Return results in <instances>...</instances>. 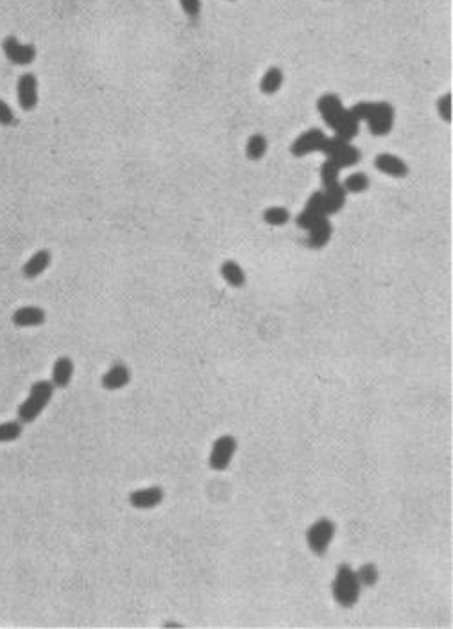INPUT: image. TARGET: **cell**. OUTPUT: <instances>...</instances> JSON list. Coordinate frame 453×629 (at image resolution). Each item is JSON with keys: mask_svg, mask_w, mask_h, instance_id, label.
Masks as SVG:
<instances>
[{"mask_svg": "<svg viewBox=\"0 0 453 629\" xmlns=\"http://www.w3.org/2000/svg\"><path fill=\"white\" fill-rule=\"evenodd\" d=\"M15 122V115L4 101H0V126H11Z\"/></svg>", "mask_w": 453, "mask_h": 629, "instance_id": "29", "label": "cell"}, {"mask_svg": "<svg viewBox=\"0 0 453 629\" xmlns=\"http://www.w3.org/2000/svg\"><path fill=\"white\" fill-rule=\"evenodd\" d=\"M18 103L24 110H33L38 104V81L33 74H24L22 78L18 79Z\"/></svg>", "mask_w": 453, "mask_h": 629, "instance_id": "9", "label": "cell"}, {"mask_svg": "<svg viewBox=\"0 0 453 629\" xmlns=\"http://www.w3.org/2000/svg\"><path fill=\"white\" fill-rule=\"evenodd\" d=\"M267 151V140L263 135H253L247 140L246 146V155L249 160H260Z\"/></svg>", "mask_w": 453, "mask_h": 629, "instance_id": "22", "label": "cell"}, {"mask_svg": "<svg viewBox=\"0 0 453 629\" xmlns=\"http://www.w3.org/2000/svg\"><path fill=\"white\" fill-rule=\"evenodd\" d=\"M317 110H319L323 121L335 131V137L348 140L357 135L358 131V121L353 117V113L350 110H346L342 106L341 99L337 95L328 94L323 95L317 103Z\"/></svg>", "mask_w": 453, "mask_h": 629, "instance_id": "1", "label": "cell"}, {"mask_svg": "<svg viewBox=\"0 0 453 629\" xmlns=\"http://www.w3.org/2000/svg\"><path fill=\"white\" fill-rule=\"evenodd\" d=\"M289 219H290L289 210L283 207H271L263 212V221L271 226H283L289 223Z\"/></svg>", "mask_w": 453, "mask_h": 629, "instance_id": "23", "label": "cell"}, {"mask_svg": "<svg viewBox=\"0 0 453 629\" xmlns=\"http://www.w3.org/2000/svg\"><path fill=\"white\" fill-rule=\"evenodd\" d=\"M220 275H222V278H224L231 287H235V289L244 287V284H246V273H244V269H242L235 260H226V262L220 266Z\"/></svg>", "mask_w": 453, "mask_h": 629, "instance_id": "19", "label": "cell"}, {"mask_svg": "<svg viewBox=\"0 0 453 629\" xmlns=\"http://www.w3.org/2000/svg\"><path fill=\"white\" fill-rule=\"evenodd\" d=\"M342 187L346 189V192H353V194H360L364 190L369 189V178L366 173H353L346 178V181L342 183Z\"/></svg>", "mask_w": 453, "mask_h": 629, "instance_id": "21", "label": "cell"}, {"mask_svg": "<svg viewBox=\"0 0 453 629\" xmlns=\"http://www.w3.org/2000/svg\"><path fill=\"white\" fill-rule=\"evenodd\" d=\"M51 260H52V257H51V251L48 250L36 251V253L33 255L29 260H27L26 266H24V269H22L24 276H26V278H36V276L42 275V273H44L48 266H51Z\"/></svg>", "mask_w": 453, "mask_h": 629, "instance_id": "18", "label": "cell"}, {"mask_svg": "<svg viewBox=\"0 0 453 629\" xmlns=\"http://www.w3.org/2000/svg\"><path fill=\"white\" fill-rule=\"evenodd\" d=\"M237 440L231 434H224L217 438L215 443L212 447V454H210V468L215 472H224L229 466L231 459H233L235 452H237Z\"/></svg>", "mask_w": 453, "mask_h": 629, "instance_id": "7", "label": "cell"}, {"mask_svg": "<svg viewBox=\"0 0 453 629\" xmlns=\"http://www.w3.org/2000/svg\"><path fill=\"white\" fill-rule=\"evenodd\" d=\"M13 323L20 328L27 327H39L45 323V312L39 307H22L15 311L13 314Z\"/></svg>", "mask_w": 453, "mask_h": 629, "instance_id": "15", "label": "cell"}, {"mask_svg": "<svg viewBox=\"0 0 453 629\" xmlns=\"http://www.w3.org/2000/svg\"><path fill=\"white\" fill-rule=\"evenodd\" d=\"M2 49H4V54L11 63L15 65H29L33 63L36 58V49L35 45L29 44H20L15 36H8L4 40V44H2Z\"/></svg>", "mask_w": 453, "mask_h": 629, "instance_id": "8", "label": "cell"}, {"mask_svg": "<svg viewBox=\"0 0 453 629\" xmlns=\"http://www.w3.org/2000/svg\"><path fill=\"white\" fill-rule=\"evenodd\" d=\"M362 586L358 583L357 572L348 563H341L337 567L335 579L332 583V595L337 604L342 608H353L360 599Z\"/></svg>", "mask_w": 453, "mask_h": 629, "instance_id": "3", "label": "cell"}, {"mask_svg": "<svg viewBox=\"0 0 453 629\" xmlns=\"http://www.w3.org/2000/svg\"><path fill=\"white\" fill-rule=\"evenodd\" d=\"M54 384L51 380H38L33 384L29 391V397L26 398L20 407H18V422L20 423H33L44 409L48 405V402L54 397Z\"/></svg>", "mask_w": 453, "mask_h": 629, "instance_id": "4", "label": "cell"}, {"mask_svg": "<svg viewBox=\"0 0 453 629\" xmlns=\"http://www.w3.org/2000/svg\"><path fill=\"white\" fill-rule=\"evenodd\" d=\"M163 490L160 486L143 488L130 495V504L136 509H152L163 502Z\"/></svg>", "mask_w": 453, "mask_h": 629, "instance_id": "11", "label": "cell"}, {"mask_svg": "<svg viewBox=\"0 0 453 629\" xmlns=\"http://www.w3.org/2000/svg\"><path fill=\"white\" fill-rule=\"evenodd\" d=\"M357 578L360 586H367V588H371L378 583L380 579V574H378V569H376L375 563H366L362 565L357 572Z\"/></svg>", "mask_w": 453, "mask_h": 629, "instance_id": "24", "label": "cell"}, {"mask_svg": "<svg viewBox=\"0 0 453 629\" xmlns=\"http://www.w3.org/2000/svg\"><path fill=\"white\" fill-rule=\"evenodd\" d=\"M339 173H341V167L333 162V160H326L321 167V180H323L324 189H328V187H333L339 183Z\"/></svg>", "mask_w": 453, "mask_h": 629, "instance_id": "25", "label": "cell"}, {"mask_svg": "<svg viewBox=\"0 0 453 629\" xmlns=\"http://www.w3.org/2000/svg\"><path fill=\"white\" fill-rule=\"evenodd\" d=\"M73 375V362L69 357H60L54 366H52V380L56 389H65L72 382Z\"/></svg>", "mask_w": 453, "mask_h": 629, "instance_id": "16", "label": "cell"}, {"mask_svg": "<svg viewBox=\"0 0 453 629\" xmlns=\"http://www.w3.org/2000/svg\"><path fill=\"white\" fill-rule=\"evenodd\" d=\"M281 85H283V72L278 67L269 69L267 72L263 74L262 81H260V88H262V92L265 95L276 94L281 88Z\"/></svg>", "mask_w": 453, "mask_h": 629, "instance_id": "20", "label": "cell"}, {"mask_svg": "<svg viewBox=\"0 0 453 629\" xmlns=\"http://www.w3.org/2000/svg\"><path fill=\"white\" fill-rule=\"evenodd\" d=\"M131 380V373L127 370V366L124 364H115V366L109 368L106 373L100 379V384H103L104 389H108V391H117V389L125 388Z\"/></svg>", "mask_w": 453, "mask_h": 629, "instance_id": "13", "label": "cell"}, {"mask_svg": "<svg viewBox=\"0 0 453 629\" xmlns=\"http://www.w3.org/2000/svg\"><path fill=\"white\" fill-rule=\"evenodd\" d=\"M375 167L380 171V173L389 174V176L393 178H405L409 174V167L403 162L402 158H398L394 155H389V153H382L375 158Z\"/></svg>", "mask_w": 453, "mask_h": 629, "instance_id": "12", "label": "cell"}, {"mask_svg": "<svg viewBox=\"0 0 453 629\" xmlns=\"http://www.w3.org/2000/svg\"><path fill=\"white\" fill-rule=\"evenodd\" d=\"M323 198H324V214H326V217L333 216V214H337V212L344 207L346 189L341 185V183H337V185L328 187V189L323 190Z\"/></svg>", "mask_w": 453, "mask_h": 629, "instance_id": "17", "label": "cell"}, {"mask_svg": "<svg viewBox=\"0 0 453 629\" xmlns=\"http://www.w3.org/2000/svg\"><path fill=\"white\" fill-rule=\"evenodd\" d=\"M321 153L328 156V160H333L341 169L353 167L360 162V151L348 140H342L339 137L326 138L321 147Z\"/></svg>", "mask_w": 453, "mask_h": 629, "instance_id": "5", "label": "cell"}, {"mask_svg": "<svg viewBox=\"0 0 453 629\" xmlns=\"http://www.w3.org/2000/svg\"><path fill=\"white\" fill-rule=\"evenodd\" d=\"M179 4L188 17L195 18L201 13V0H179Z\"/></svg>", "mask_w": 453, "mask_h": 629, "instance_id": "28", "label": "cell"}, {"mask_svg": "<svg viewBox=\"0 0 453 629\" xmlns=\"http://www.w3.org/2000/svg\"><path fill=\"white\" fill-rule=\"evenodd\" d=\"M22 436V423L20 422H6L0 423V443L18 440Z\"/></svg>", "mask_w": 453, "mask_h": 629, "instance_id": "26", "label": "cell"}, {"mask_svg": "<svg viewBox=\"0 0 453 629\" xmlns=\"http://www.w3.org/2000/svg\"><path fill=\"white\" fill-rule=\"evenodd\" d=\"M335 536V524L330 518H319L307 531V545L315 556H324Z\"/></svg>", "mask_w": 453, "mask_h": 629, "instance_id": "6", "label": "cell"}, {"mask_svg": "<svg viewBox=\"0 0 453 629\" xmlns=\"http://www.w3.org/2000/svg\"><path fill=\"white\" fill-rule=\"evenodd\" d=\"M326 138L328 137H326L321 130H308L307 133H303L301 137L292 144L290 151H292L294 156H305L308 155V153L321 151V147H323Z\"/></svg>", "mask_w": 453, "mask_h": 629, "instance_id": "10", "label": "cell"}, {"mask_svg": "<svg viewBox=\"0 0 453 629\" xmlns=\"http://www.w3.org/2000/svg\"><path fill=\"white\" fill-rule=\"evenodd\" d=\"M437 112H439L443 121L452 122V95L446 94L441 97L439 103H437Z\"/></svg>", "mask_w": 453, "mask_h": 629, "instance_id": "27", "label": "cell"}, {"mask_svg": "<svg viewBox=\"0 0 453 629\" xmlns=\"http://www.w3.org/2000/svg\"><path fill=\"white\" fill-rule=\"evenodd\" d=\"M350 112L357 121H367L369 131L376 137H384L393 130L394 110L389 103H358Z\"/></svg>", "mask_w": 453, "mask_h": 629, "instance_id": "2", "label": "cell"}, {"mask_svg": "<svg viewBox=\"0 0 453 629\" xmlns=\"http://www.w3.org/2000/svg\"><path fill=\"white\" fill-rule=\"evenodd\" d=\"M308 232L307 246L312 250H321L328 244V241L332 239V225H330L328 217H323L321 221H317Z\"/></svg>", "mask_w": 453, "mask_h": 629, "instance_id": "14", "label": "cell"}]
</instances>
